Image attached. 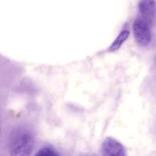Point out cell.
Listing matches in <instances>:
<instances>
[{"label": "cell", "mask_w": 156, "mask_h": 156, "mask_svg": "<svg viewBox=\"0 0 156 156\" xmlns=\"http://www.w3.org/2000/svg\"><path fill=\"white\" fill-rule=\"evenodd\" d=\"M34 136L30 130L24 126L12 129L8 140L10 156H30L34 147Z\"/></svg>", "instance_id": "cell-1"}, {"label": "cell", "mask_w": 156, "mask_h": 156, "mask_svg": "<svg viewBox=\"0 0 156 156\" xmlns=\"http://www.w3.org/2000/svg\"><path fill=\"white\" fill-rule=\"evenodd\" d=\"M134 37L137 44L141 47H147L152 41L151 24L143 18H138L133 24Z\"/></svg>", "instance_id": "cell-2"}, {"label": "cell", "mask_w": 156, "mask_h": 156, "mask_svg": "<svg viewBox=\"0 0 156 156\" xmlns=\"http://www.w3.org/2000/svg\"><path fill=\"white\" fill-rule=\"evenodd\" d=\"M102 156H126L123 145L112 137H108L101 146Z\"/></svg>", "instance_id": "cell-3"}, {"label": "cell", "mask_w": 156, "mask_h": 156, "mask_svg": "<svg viewBox=\"0 0 156 156\" xmlns=\"http://www.w3.org/2000/svg\"><path fill=\"white\" fill-rule=\"evenodd\" d=\"M139 12L140 18L152 24L156 12L155 0H140L139 2Z\"/></svg>", "instance_id": "cell-4"}, {"label": "cell", "mask_w": 156, "mask_h": 156, "mask_svg": "<svg viewBox=\"0 0 156 156\" xmlns=\"http://www.w3.org/2000/svg\"><path fill=\"white\" fill-rule=\"evenodd\" d=\"M129 36V30L128 29H124V30H122L120 34H118V36L117 37L115 40L114 41V42L112 43L111 46L108 48V52L110 53H112V52H115L117 50H118L120 47H122L123 44H124L125 41L128 39Z\"/></svg>", "instance_id": "cell-5"}, {"label": "cell", "mask_w": 156, "mask_h": 156, "mask_svg": "<svg viewBox=\"0 0 156 156\" xmlns=\"http://www.w3.org/2000/svg\"><path fill=\"white\" fill-rule=\"evenodd\" d=\"M34 156H59V155L53 148L45 146L39 149Z\"/></svg>", "instance_id": "cell-6"}]
</instances>
